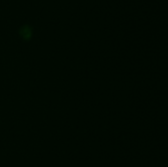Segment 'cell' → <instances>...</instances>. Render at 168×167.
Segmentation results:
<instances>
[{
  "label": "cell",
  "instance_id": "obj_1",
  "mask_svg": "<svg viewBox=\"0 0 168 167\" xmlns=\"http://www.w3.org/2000/svg\"><path fill=\"white\" fill-rule=\"evenodd\" d=\"M20 36L22 37L24 39H28L30 38L31 36V29H30L29 26L25 25V26H23L20 30Z\"/></svg>",
  "mask_w": 168,
  "mask_h": 167
}]
</instances>
